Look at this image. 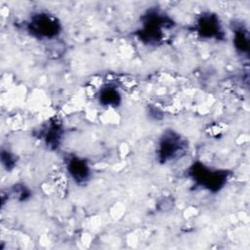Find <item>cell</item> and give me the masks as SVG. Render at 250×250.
<instances>
[{
    "instance_id": "4",
    "label": "cell",
    "mask_w": 250,
    "mask_h": 250,
    "mask_svg": "<svg viewBox=\"0 0 250 250\" xmlns=\"http://www.w3.org/2000/svg\"><path fill=\"white\" fill-rule=\"evenodd\" d=\"M235 44L237 48H240L241 50H244L247 48V39L244 37L242 33H237L235 37Z\"/></svg>"
},
{
    "instance_id": "3",
    "label": "cell",
    "mask_w": 250,
    "mask_h": 250,
    "mask_svg": "<svg viewBox=\"0 0 250 250\" xmlns=\"http://www.w3.org/2000/svg\"><path fill=\"white\" fill-rule=\"evenodd\" d=\"M217 22L210 17L202 19V21L199 22V30L206 34L208 33L209 36H213L217 30Z\"/></svg>"
},
{
    "instance_id": "1",
    "label": "cell",
    "mask_w": 250,
    "mask_h": 250,
    "mask_svg": "<svg viewBox=\"0 0 250 250\" xmlns=\"http://www.w3.org/2000/svg\"><path fill=\"white\" fill-rule=\"evenodd\" d=\"M31 26L37 34L50 37L56 35L59 28V24L56 20L46 14H40L34 17Z\"/></svg>"
},
{
    "instance_id": "2",
    "label": "cell",
    "mask_w": 250,
    "mask_h": 250,
    "mask_svg": "<svg viewBox=\"0 0 250 250\" xmlns=\"http://www.w3.org/2000/svg\"><path fill=\"white\" fill-rule=\"evenodd\" d=\"M69 173L76 181H84L88 178L89 168L87 164L80 159H72L68 165Z\"/></svg>"
}]
</instances>
